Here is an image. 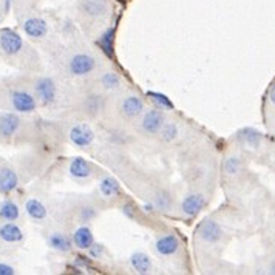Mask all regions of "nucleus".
Masks as SVG:
<instances>
[{"instance_id":"obj_9","label":"nucleus","mask_w":275,"mask_h":275,"mask_svg":"<svg viewBox=\"0 0 275 275\" xmlns=\"http://www.w3.org/2000/svg\"><path fill=\"white\" fill-rule=\"evenodd\" d=\"M36 91H38L39 98L47 104L53 102L54 98H56V85H54V82L48 78H44L38 82V85H36Z\"/></svg>"},{"instance_id":"obj_24","label":"nucleus","mask_w":275,"mask_h":275,"mask_svg":"<svg viewBox=\"0 0 275 275\" xmlns=\"http://www.w3.org/2000/svg\"><path fill=\"white\" fill-rule=\"evenodd\" d=\"M240 138H241L246 144L256 147V145H258V142H260V138H261V136H260L258 132L252 130V128H246V130H243V132L240 133Z\"/></svg>"},{"instance_id":"obj_23","label":"nucleus","mask_w":275,"mask_h":275,"mask_svg":"<svg viewBox=\"0 0 275 275\" xmlns=\"http://www.w3.org/2000/svg\"><path fill=\"white\" fill-rule=\"evenodd\" d=\"M112 41H113V30H108L102 38L99 39V44L104 50V53L108 58H113V50H112Z\"/></svg>"},{"instance_id":"obj_30","label":"nucleus","mask_w":275,"mask_h":275,"mask_svg":"<svg viewBox=\"0 0 275 275\" xmlns=\"http://www.w3.org/2000/svg\"><path fill=\"white\" fill-rule=\"evenodd\" d=\"M13 273H14V269L11 266L0 263V275H13Z\"/></svg>"},{"instance_id":"obj_27","label":"nucleus","mask_w":275,"mask_h":275,"mask_svg":"<svg viewBox=\"0 0 275 275\" xmlns=\"http://www.w3.org/2000/svg\"><path fill=\"white\" fill-rule=\"evenodd\" d=\"M224 170L230 175H235L238 170H240V161H238L236 158H229L226 159L224 162Z\"/></svg>"},{"instance_id":"obj_13","label":"nucleus","mask_w":275,"mask_h":275,"mask_svg":"<svg viewBox=\"0 0 275 275\" xmlns=\"http://www.w3.org/2000/svg\"><path fill=\"white\" fill-rule=\"evenodd\" d=\"M0 238L7 243H17L24 238V233L16 224L8 223V224H4L2 227H0Z\"/></svg>"},{"instance_id":"obj_28","label":"nucleus","mask_w":275,"mask_h":275,"mask_svg":"<svg viewBox=\"0 0 275 275\" xmlns=\"http://www.w3.org/2000/svg\"><path fill=\"white\" fill-rule=\"evenodd\" d=\"M102 82H104V85L108 87V88H115V87L119 85V78H118L116 75H113V73H108V75H105V76L102 78Z\"/></svg>"},{"instance_id":"obj_4","label":"nucleus","mask_w":275,"mask_h":275,"mask_svg":"<svg viewBox=\"0 0 275 275\" xmlns=\"http://www.w3.org/2000/svg\"><path fill=\"white\" fill-rule=\"evenodd\" d=\"M93 132H91V128H88L87 125H76L71 128L70 132V139L73 144L79 145V147H87L91 142H93Z\"/></svg>"},{"instance_id":"obj_10","label":"nucleus","mask_w":275,"mask_h":275,"mask_svg":"<svg viewBox=\"0 0 275 275\" xmlns=\"http://www.w3.org/2000/svg\"><path fill=\"white\" fill-rule=\"evenodd\" d=\"M179 247L178 238L175 235H164L156 241V250L161 255H173Z\"/></svg>"},{"instance_id":"obj_7","label":"nucleus","mask_w":275,"mask_h":275,"mask_svg":"<svg viewBox=\"0 0 275 275\" xmlns=\"http://www.w3.org/2000/svg\"><path fill=\"white\" fill-rule=\"evenodd\" d=\"M206 206V199L203 195L199 193H195V195H189L187 198H184V201H182V212H184L186 215L189 216H193L196 215L201 209H203Z\"/></svg>"},{"instance_id":"obj_25","label":"nucleus","mask_w":275,"mask_h":275,"mask_svg":"<svg viewBox=\"0 0 275 275\" xmlns=\"http://www.w3.org/2000/svg\"><path fill=\"white\" fill-rule=\"evenodd\" d=\"M149 96L158 104V105H161L162 108H173V104L170 102V99L166 96V95H162V93H156V91H149Z\"/></svg>"},{"instance_id":"obj_16","label":"nucleus","mask_w":275,"mask_h":275,"mask_svg":"<svg viewBox=\"0 0 275 275\" xmlns=\"http://www.w3.org/2000/svg\"><path fill=\"white\" fill-rule=\"evenodd\" d=\"M70 172L76 178H87L90 175V164L84 158H75L70 164Z\"/></svg>"},{"instance_id":"obj_8","label":"nucleus","mask_w":275,"mask_h":275,"mask_svg":"<svg viewBox=\"0 0 275 275\" xmlns=\"http://www.w3.org/2000/svg\"><path fill=\"white\" fill-rule=\"evenodd\" d=\"M13 105L19 112L28 113L36 108V101L31 95L25 93V91H16V93H13Z\"/></svg>"},{"instance_id":"obj_2","label":"nucleus","mask_w":275,"mask_h":275,"mask_svg":"<svg viewBox=\"0 0 275 275\" xmlns=\"http://www.w3.org/2000/svg\"><path fill=\"white\" fill-rule=\"evenodd\" d=\"M22 45H24V42L17 33H14L11 30H5L0 34V47H2V50L7 54H17L22 50Z\"/></svg>"},{"instance_id":"obj_32","label":"nucleus","mask_w":275,"mask_h":275,"mask_svg":"<svg viewBox=\"0 0 275 275\" xmlns=\"http://www.w3.org/2000/svg\"><path fill=\"white\" fill-rule=\"evenodd\" d=\"M272 272H275V266H272Z\"/></svg>"},{"instance_id":"obj_6","label":"nucleus","mask_w":275,"mask_h":275,"mask_svg":"<svg viewBox=\"0 0 275 275\" xmlns=\"http://www.w3.org/2000/svg\"><path fill=\"white\" fill-rule=\"evenodd\" d=\"M24 30L30 38L39 39V38H44V36L47 34L48 25L44 19H39V17H31V19H28L24 24Z\"/></svg>"},{"instance_id":"obj_17","label":"nucleus","mask_w":275,"mask_h":275,"mask_svg":"<svg viewBox=\"0 0 275 275\" xmlns=\"http://www.w3.org/2000/svg\"><path fill=\"white\" fill-rule=\"evenodd\" d=\"M132 266H133V269H135L136 272H139V273H147V272H150V269H152L150 258H149V256L145 255V253H141V252L132 255Z\"/></svg>"},{"instance_id":"obj_18","label":"nucleus","mask_w":275,"mask_h":275,"mask_svg":"<svg viewBox=\"0 0 275 275\" xmlns=\"http://www.w3.org/2000/svg\"><path fill=\"white\" fill-rule=\"evenodd\" d=\"M27 212L33 219H38V221H41V219H44L47 216L45 206L42 203H39L38 199H28L27 201Z\"/></svg>"},{"instance_id":"obj_22","label":"nucleus","mask_w":275,"mask_h":275,"mask_svg":"<svg viewBox=\"0 0 275 275\" xmlns=\"http://www.w3.org/2000/svg\"><path fill=\"white\" fill-rule=\"evenodd\" d=\"M99 189L102 192L104 196H115L119 193V184H118V181L113 179V178H104L101 181V184H99Z\"/></svg>"},{"instance_id":"obj_3","label":"nucleus","mask_w":275,"mask_h":275,"mask_svg":"<svg viewBox=\"0 0 275 275\" xmlns=\"http://www.w3.org/2000/svg\"><path fill=\"white\" fill-rule=\"evenodd\" d=\"M198 233L201 236V240H204L207 243H216L219 238H221L223 230L218 226V223L212 221V219H206V221H203L198 227Z\"/></svg>"},{"instance_id":"obj_21","label":"nucleus","mask_w":275,"mask_h":275,"mask_svg":"<svg viewBox=\"0 0 275 275\" xmlns=\"http://www.w3.org/2000/svg\"><path fill=\"white\" fill-rule=\"evenodd\" d=\"M0 216L7 221H14V219L19 218V207H17L13 201H5V203L0 206Z\"/></svg>"},{"instance_id":"obj_29","label":"nucleus","mask_w":275,"mask_h":275,"mask_svg":"<svg viewBox=\"0 0 275 275\" xmlns=\"http://www.w3.org/2000/svg\"><path fill=\"white\" fill-rule=\"evenodd\" d=\"M156 204H158V207H161V209H167V207L170 206V198H169L166 193H159L158 198H156Z\"/></svg>"},{"instance_id":"obj_12","label":"nucleus","mask_w":275,"mask_h":275,"mask_svg":"<svg viewBox=\"0 0 275 275\" xmlns=\"http://www.w3.org/2000/svg\"><path fill=\"white\" fill-rule=\"evenodd\" d=\"M142 110H144V102L139 98H136V96H130V98H127L122 102V112L128 118L138 116L142 112Z\"/></svg>"},{"instance_id":"obj_5","label":"nucleus","mask_w":275,"mask_h":275,"mask_svg":"<svg viewBox=\"0 0 275 275\" xmlns=\"http://www.w3.org/2000/svg\"><path fill=\"white\" fill-rule=\"evenodd\" d=\"M164 125V116L158 110H150V112L145 113L142 119V128L147 133H156L159 132Z\"/></svg>"},{"instance_id":"obj_20","label":"nucleus","mask_w":275,"mask_h":275,"mask_svg":"<svg viewBox=\"0 0 275 275\" xmlns=\"http://www.w3.org/2000/svg\"><path fill=\"white\" fill-rule=\"evenodd\" d=\"M48 241L53 249L61 250V252H68L71 249V241L68 240V236L62 235V233H53Z\"/></svg>"},{"instance_id":"obj_19","label":"nucleus","mask_w":275,"mask_h":275,"mask_svg":"<svg viewBox=\"0 0 275 275\" xmlns=\"http://www.w3.org/2000/svg\"><path fill=\"white\" fill-rule=\"evenodd\" d=\"M82 10L90 16H101L107 10L105 0H84Z\"/></svg>"},{"instance_id":"obj_11","label":"nucleus","mask_w":275,"mask_h":275,"mask_svg":"<svg viewBox=\"0 0 275 275\" xmlns=\"http://www.w3.org/2000/svg\"><path fill=\"white\" fill-rule=\"evenodd\" d=\"M21 125V121L16 115L7 113L4 116H0V135L4 136H11L17 132V128Z\"/></svg>"},{"instance_id":"obj_26","label":"nucleus","mask_w":275,"mask_h":275,"mask_svg":"<svg viewBox=\"0 0 275 275\" xmlns=\"http://www.w3.org/2000/svg\"><path fill=\"white\" fill-rule=\"evenodd\" d=\"M162 139L164 141H172L176 138L178 133V128L175 127V124H167V125H162Z\"/></svg>"},{"instance_id":"obj_1","label":"nucleus","mask_w":275,"mask_h":275,"mask_svg":"<svg viewBox=\"0 0 275 275\" xmlns=\"http://www.w3.org/2000/svg\"><path fill=\"white\" fill-rule=\"evenodd\" d=\"M96 62L95 59L88 56V54H76L75 58L70 61V71L76 76H84L95 68Z\"/></svg>"},{"instance_id":"obj_15","label":"nucleus","mask_w":275,"mask_h":275,"mask_svg":"<svg viewBox=\"0 0 275 275\" xmlns=\"http://www.w3.org/2000/svg\"><path fill=\"white\" fill-rule=\"evenodd\" d=\"M16 186H17V175L10 169L0 170V192L8 193L14 190Z\"/></svg>"},{"instance_id":"obj_14","label":"nucleus","mask_w":275,"mask_h":275,"mask_svg":"<svg viewBox=\"0 0 275 275\" xmlns=\"http://www.w3.org/2000/svg\"><path fill=\"white\" fill-rule=\"evenodd\" d=\"M73 240L79 249H90L93 246V233L88 227H79L73 235Z\"/></svg>"},{"instance_id":"obj_31","label":"nucleus","mask_w":275,"mask_h":275,"mask_svg":"<svg viewBox=\"0 0 275 275\" xmlns=\"http://www.w3.org/2000/svg\"><path fill=\"white\" fill-rule=\"evenodd\" d=\"M269 98H270V102L275 105V85L270 88V93H269Z\"/></svg>"}]
</instances>
